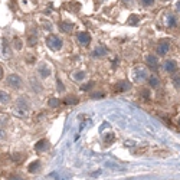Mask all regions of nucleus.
I'll return each instance as SVG.
<instances>
[{
    "instance_id": "obj_15",
    "label": "nucleus",
    "mask_w": 180,
    "mask_h": 180,
    "mask_svg": "<svg viewBox=\"0 0 180 180\" xmlns=\"http://www.w3.org/2000/svg\"><path fill=\"white\" fill-rule=\"evenodd\" d=\"M39 169H41V161H33L32 164H29V172L31 173H35V172H39Z\"/></svg>"
},
{
    "instance_id": "obj_31",
    "label": "nucleus",
    "mask_w": 180,
    "mask_h": 180,
    "mask_svg": "<svg viewBox=\"0 0 180 180\" xmlns=\"http://www.w3.org/2000/svg\"><path fill=\"white\" fill-rule=\"evenodd\" d=\"M6 138V132H4L3 128H0V140H4Z\"/></svg>"
},
{
    "instance_id": "obj_34",
    "label": "nucleus",
    "mask_w": 180,
    "mask_h": 180,
    "mask_svg": "<svg viewBox=\"0 0 180 180\" xmlns=\"http://www.w3.org/2000/svg\"><path fill=\"white\" fill-rule=\"evenodd\" d=\"M3 78V69H2V66H0V79Z\"/></svg>"
},
{
    "instance_id": "obj_16",
    "label": "nucleus",
    "mask_w": 180,
    "mask_h": 180,
    "mask_svg": "<svg viewBox=\"0 0 180 180\" xmlns=\"http://www.w3.org/2000/svg\"><path fill=\"white\" fill-rule=\"evenodd\" d=\"M115 141V136L114 134H107L105 137H104V144L105 146H110V144H112Z\"/></svg>"
},
{
    "instance_id": "obj_22",
    "label": "nucleus",
    "mask_w": 180,
    "mask_h": 180,
    "mask_svg": "<svg viewBox=\"0 0 180 180\" xmlns=\"http://www.w3.org/2000/svg\"><path fill=\"white\" fill-rule=\"evenodd\" d=\"M149 82L151 87H157L159 85V78L157 76H149Z\"/></svg>"
},
{
    "instance_id": "obj_14",
    "label": "nucleus",
    "mask_w": 180,
    "mask_h": 180,
    "mask_svg": "<svg viewBox=\"0 0 180 180\" xmlns=\"http://www.w3.org/2000/svg\"><path fill=\"white\" fill-rule=\"evenodd\" d=\"M0 102L2 104H9L10 102V95L4 91H0Z\"/></svg>"
},
{
    "instance_id": "obj_23",
    "label": "nucleus",
    "mask_w": 180,
    "mask_h": 180,
    "mask_svg": "<svg viewBox=\"0 0 180 180\" xmlns=\"http://www.w3.org/2000/svg\"><path fill=\"white\" fill-rule=\"evenodd\" d=\"M49 105H51L52 108H55V107H58V105H59V99H56V98H51V99H49Z\"/></svg>"
},
{
    "instance_id": "obj_36",
    "label": "nucleus",
    "mask_w": 180,
    "mask_h": 180,
    "mask_svg": "<svg viewBox=\"0 0 180 180\" xmlns=\"http://www.w3.org/2000/svg\"><path fill=\"white\" fill-rule=\"evenodd\" d=\"M179 124H180V118H179Z\"/></svg>"
},
{
    "instance_id": "obj_25",
    "label": "nucleus",
    "mask_w": 180,
    "mask_h": 180,
    "mask_svg": "<svg viewBox=\"0 0 180 180\" xmlns=\"http://www.w3.org/2000/svg\"><path fill=\"white\" fill-rule=\"evenodd\" d=\"M92 87H94V84H92V82H88V84L82 85L81 89H82V91H89V88H92Z\"/></svg>"
},
{
    "instance_id": "obj_11",
    "label": "nucleus",
    "mask_w": 180,
    "mask_h": 180,
    "mask_svg": "<svg viewBox=\"0 0 180 180\" xmlns=\"http://www.w3.org/2000/svg\"><path fill=\"white\" fill-rule=\"evenodd\" d=\"M39 74H41L42 78H46V76H49V75H51V69H49L48 65L42 64L41 66H39Z\"/></svg>"
},
{
    "instance_id": "obj_19",
    "label": "nucleus",
    "mask_w": 180,
    "mask_h": 180,
    "mask_svg": "<svg viewBox=\"0 0 180 180\" xmlns=\"http://www.w3.org/2000/svg\"><path fill=\"white\" fill-rule=\"evenodd\" d=\"M65 104L75 105V104H78V98H76V97H66V98H65Z\"/></svg>"
},
{
    "instance_id": "obj_6",
    "label": "nucleus",
    "mask_w": 180,
    "mask_h": 180,
    "mask_svg": "<svg viewBox=\"0 0 180 180\" xmlns=\"http://www.w3.org/2000/svg\"><path fill=\"white\" fill-rule=\"evenodd\" d=\"M169 42H170L169 39L160 41V45L157 46V53H159V55H166L167 52H169V46H170Z\"/></svg>"
},
{
    "instance_id": "obj_30",
    "label": "nucleus",
    "mask_w": 180,
    "mask_h": 180,
    "mask_svg": "<svg viewBox=\"0 0 180 180\" xmlns=\"http://www.w3.org/2000/svg\"><path fill=\"white\" fill-rule=\"evenodd\" d=\"M56 85H58V91L59 92H62V91H64V85H62V82H61V79H58V81H56Z\"/></svg>"
},
{
    "instance_id": "obj_4",
    "label": "nucleus",
    "mask_w": 180,
    "mask_h": 180,
    "mask_svg": "<svg viewBox=\"0 0 180 180\" xmlns=\"http://www.w3.org/2000/svg\"><path fill=\"white\" fill-rule=\"evenodd\" d=\"M0 55L6 59L10 56V46H9L6 39H2V43H0Z\"/></svg>"
},
{
    "instance_id": "obj_33",
    "label": "nucleus",
    "mask_w": 180,
    "mask_h": 180,
    "mask_svg": "<svg viewBox=\"0 0 180 180\" xmlns=\"http://www.w3.org/2000/svg\"><path fill=\"white\" fill-rule=\"evenodd\" d=\"M10 180H22V179H20V177H17V176H12Z\"/></svg>"
},
{
    "instance_id": "obj_3",
    "label": "nucleus",
    "mask_w": 180,
    "mask_h": 180,
    "mask_svg": "<svg viewBox=\"0 0 180 180\" xmlns=\"http://www.w3.org/2000/svg\"><path fill=\"white\" fill-rule=\"evenodd\" d=\"M7 84L10 85L12 88L17 89V88H20V87H22V78L19 76V75H16V74H12V75L7 76Z\"/></svg>"
},
{
    "instance_id": "obj_17",
    "label": "nucleus",
    "mask_w": 180,
    "mask_h": 180,
    "mask_svg": "<svg viewBox=\"0 0 180 180\" xmlns=\"http://www.w3.org/2000/svg\"><path fill=\"white\" fill-rule=\"evenodd\" d=\"M84 78H85V72L78 71V72H74V74H72V79H74V81H82Z\"/></svg>"
},
{
    "instance_id": "obj_28",
    "label": "nucleus",
    "mask_w": 180,
    "mask_h": 180,
    "mask_svg": "<svg viewBox=\"0 0 180 180\" xmlns=\"http://www.w3.org/2000/svg\"><path fill=\"white\" fill-rule=\"evenodd\" d=\"M140 2H141L144 6H150V4H153L154 0H140Z\"/></svg>"
},
{
    "instance_id": "obj_32",
    "label": "nucleus",
    "mask_w": 180,
    "mask_h": 180,
    "mask_svg": "<svg viewBox=\"0 0 180 180\" xmlns=\"http://www.w3.org/2000/svg\"><path fill=\"white\" fill-rule=\"evenodd\" d=\"M94 97L95 98H101V97H104V94H94Z\"/></svg>"
},
{
    "instance_id": "obj_1",
    "label": "nucleus",
    "mask_w": 180,
    "mask_h": 180,
    "mask_svg": "<svg viewBox=\"0 0 180 180\" xmlns=\"http://www.w3.org/2000/svg\"><path fill=\"white\" fill-rule=\"evenodd\" d=\"M27 110H29V102H27V98L20 97V98L17 99V104H16V107L13 108V111L16 112L17 115L23 117V115H26Z\"/></svg>"
},
{
    "instance_id": "obj_24",
    "label": "nucleus",
    "mask_w": 180,
    "mask_h": 180,
    "mask_svg": "<svg viewBox=\"0 0 180 180\" xmlns=\"http://www.w3.org/2000/svg\"><path fill=\"white\" fill-rule=\"evenodd\" d=\"M13 42H14V48H16L17 51H20V49H22V41H20V39H19V37H16Z\"/></svg>"
},
{
    "instance_id": "obj_29",
    "label": "nucleus",
    "mask_w": 180,
    "mask_h": 180,
    "mask_svg": "<svg viewBox=\"0 0 180 180\" xmlns=\"http://www.w3.org/2000/svg\"><path fill=\"white\" fill-rule=\"evenodd\" d=\"M173 82H174V85H176V87H180V76H179V75L173 78Z\"/></svg>"
},
{
    "instance_id": "obj_18",
    "label": "nucleus",
    "mask_w": 180,
    "mask_h": 180,
    "mask_svg": "<svg viewBox=\"0 0 180 180\" xmlns=\"http://www.w3.org/2000/svg\"><path fill=\"white\" fill-rule=\"evenodd\" d=\"M140 22V17L136 16V14H131V16L128 17V20H127V23L128 25H137Z\"/></svg>"
},
{
    "instance_id": "obj_26",
    "label": "nucleus",
    "mask_w": 180,
    "mask_h": 180,
    "mask_svg": "<svg viewBox=\"0 0 180 180\" xmlns=\"http://www.w3.org/2000/svg\"><path fill=\"white\" fill-rule=\"evenodd\" d=\"M36 37H33V36H31L29 37V39H27V45H29V46H33V45H36Z\"/></svg>"
},
{
    "instance_id": "obj_13",
    "label": "nucleus",
    "mask_w": 180,
    "mask_h": 180,
    "mask_svg": "<svg viewBox=\"0 0 180 180\" xmlns=\"http://www.w3.org/2000/svg\"><path fill=\"white\" fill-rule=\"evenodd\" d=\"M164 69H166L167 72H174L176 71V62L174 61H166V64H164Z\"/></svg>"
},
{
    "instance_id": "obj_27",
    "label": "nucleus",
    "mask_w": 180,
    "mask_h": 180,
    "mask_svg": "<svg viewBox=\"0 0 180 180\" xmlns=\"http://www.w3.org/2000/svg\"><path fill=\"white\" fill-rule=\"evenodd\" d=\"M167 25H169V26H174V25H176V17L169 16V22H167Z\"/></svg>"
},
{
    "instance_id": "obj_8",
    "label": "nucleus",
    "mask_w": 180,
    "mask_h": 180,
    "mask_svg": "<svg viewBox=\"0 0 180 180\" xmlns=\"http://www.w3.org/2000/svg\"><path fill=\"white\" fill-rule=\"evenodd\" d=\"M130 88H131V82H128V81H120L118 84H115V87H114V89H115L117 92L128 91Z\"/></svg>"
},
{
    "instance_id": "obj_5",
    "label": "nucleus",
    "mask_w": 180,
    "mask_h": 180,
    "mask_svg": "<svg viewBox=\"0 0 180 180\" xmlns=\"http://www.w3.org/2000/svg\"><path fill=\"white\" fill-rule=\"evenodd\" d=\"M134 75H136V81H138V82H141V81H144V79L149 78L147 69L146 68H141V66H138V68L134 71Z\"/></svg>"
},
{
    "instance_id": "obj_12",
    "label": "nucleus",
    "mask_w": 180,
    "mask_h": 180,
    "mask_svg": "<svg viewBox=\"0 0 180 180\" xmlns=\"http://www.w3.org/2000/svg\"><path fill=\"white\" fill-rule=\"evenodd\" d=\"M59 29H61V32H64V33H68V32H71L72 29H74V25L68 23V22H61V23H59Z\"/></svg>"
},
{
    "instance_id": "obj_2",
    "label": "nucleus",
    "mask_w": 180,
    "mask_h": 180,
    "mask_svg": "<svg viewBox=\"0 0 180 180\" xmlns=\"http://www.w3.org/2000/svg\"><path fill=\"white\" fill-rule=\"evenodd\" d=\"M46 46L52 51H59L62 48V39L58 37L56 35H49L46 37Z\"/></svg>"
},
{
    "instance_id": "obj_9",
    "label": "nucleus",
    "mask_w": 180,
    "mask_h": 180,
    "mask_svg": "<svg viewBox=\"0 0 180 180\" xmlns=\"http://www.w3.org/2000/svg\"><path fill=\"white\" fill-rule=\"evenodd\" d=\"M146 62H147V65H149L151 69H156L157 66H159V61H157V58L154 56V55H149L147 59H146Z\"/></svg>"
},
{
    "instance_id": "obj_7",
    "label": "nucleus",
    "mask_w": 180,
    "mask_h": 180,
    "mask_svg": "<svg viewBox=\"0 0 180 180\" xmlns=\"http://www.w3.org/2000/svg\"><path fill=\"white\" fill-rule=\"evenodd\" d=\"M78 41L81 45H84V46H87V45L91 43V35L88 33V32H79L78 33Z\"/></svg>"
},
{
    "instance_id": "obj_35",
    "label": "nucleus",
    "mask_w": 180,
    "mask_h": 180,
    "mask_svg": "<svg viewBox=\"0 0 180 180\" xmlns=\"http://www.w3.org/2000/svg\"><path fill=\"white\" fill-rule=\"evenodd\" d=\"M177 10L180 12V2H179V3H177Z\"/></svg>"
},
{
    "instance_id": "obj_20",
    "label": "nucleus",
    "mask_w": 180,
    "mask_h": 180,
    "mask_svg": "<svg viewBox=\"0 0 180 180\" xmlns=\"http://www.w3.org/2000/svg\"><path fill=\"white\" fill-rule=\"evenodd\" d=\"M105 52H107V49L104 48V46H101V48L95 49V51L92 52V55H94V56H102V55L105 53Z\"/></svg>"
},
{
    "instance_id": "obj_21",
    "label": "nucleus",
    "mask_w": 180,
    "mask_h": 180,
    "mask_svg": "<svg viewBox=\"0 0 180 180\" xmlns=\"http://www.w3.org/2000/svg\"><path fill=\"white\" fill-rule=\"evenodd\" d=\"M150 95H151L150 89H143V91H141V97H143L144 101H149V99H150Z\"/></svg>"
},
{
    "instance_id": "obj_10",
    "label": "nucleus",
    "mask_w": 180,
    "mask_h": 180,
    "mask_svg": "<svg viewBox=\"0 0 180 180\" xmlns=\"http://www.w3.org/2000/svg\"><path fill=\"white\" fill-rule=\"evenodd\" d=\"M35 150L39 151V153L46 151V150H48V141H46V140H41V141H37V143L35 144Z\"/></svg>"
}]
</instances>
